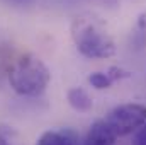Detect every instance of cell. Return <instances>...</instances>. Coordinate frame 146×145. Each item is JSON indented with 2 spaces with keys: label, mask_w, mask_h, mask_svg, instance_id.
Masks as SVG:
<instances>
[{
  "label": "cell",
  "mask_w": 146,
  "mask_h": 145,
  "mask_svg": "<svg viewBox=\"0 0 146 145\" xmlns=\"http://www.w3.org/2000/svg\"><path fill=\"white\" fill-rule=\"evenodd\" d=\"M72 38L76 50L87 58H110L115 55V41L94 15H78L72 22Z\"/></svg>",
  "instance_id": "6da1fadb"
},
{
  "label": "cell",
  "mask_w": 146,
  "mask_h": 145,
  "mask_svg": "<svg viewBox=\"0 0 146 145\" xmlns=\"http://www.w3.org/2000/svg\"><path fill=\"white\" fill-rule=\"evenodd\" d=\"M49 79V68L39 56L33 53H22L12 62L9 68V84L19 96H41L46 91Z\"/></svg>",
  "instance_id": "7a4b0ae2"
},
{
  "label": "cell",
  "mask_w": 146,
  "mask_h": 145,
  "mask_svg": "<svg viewBox=\"0 0 146 145\" xmlns=\"http://www.w3.org/2000/svg\"><path fill=\"white\" fill-rule=\"evenodd\" d=\"M106 121L117 137H126L146 125V106L139 103L119 104L109 113Z\"/></svg>",
  "instance_id": "3957f363"
},
{
  "label": "cell",
  "mask_w": 146,
  "mask_h": 145,
  "mask_svg": "<svg viewBox=\"0 0 146 145\" xmlns=\"http://www.w3.org/2000/svg\"><path fill=\"white\" fill-rule=\"evenodd\" d=\"M117 138L119 137L114 133V130L109 126L106 119H97L90 126L83 145H114Z\"/></svg>",
  "instance_id": "277c9868"
},
{
  "label": "cell",
  "mask_w": 146,
  "mask_h": 145,
  "mask_svg": "<svg viewBox=\"0 0 146 145\" xmlns=\"http://www.w3.org/2000/svg\"><path fill=\"white\" fill-rule=\"evenodd\" d=\"M36 145H80V137L72 128L44 132Z\"/></svg>",
  "instance_id": "5b68a950"
},
{
  "label": "cell",
  "mask_w": 146,
  "mask_h": 145,
  "mask_svg": "<svg viewBox=\"0 0 146 145\" xmlns=\"http://www.w3.org/2000/svg\"><path fill=\"white\" fill-rule=\"evenodd\" d=\"M66 99H68V104H70L73 109L82 111V113L90 111L92 106H94V101H92L90 94H88L85 89H82V87H72V89L66 92Z\"/></svg>",
  "instance_id": "8992f818"
},
{
  "label": "cell",
  "mask_w": 146,
  "mask_h": 145,
  "mask_svg": "<svg viewBox=\"0 0 146 145\" xmlns=\"http://www.w3.org/2000/svg\"><path fill=\"white\" fill-rule=\"evenodd\" d=\"M87 80H88V84H90L92 87H95V89H99V91L109 89L110 85L114 84L112 79L107 75V72H92L88 75Z\"/></svg>",
  "instance_id": "52a82bcc"
},
{
  "label": "cell",
  "mask_w": 146,
  "mask_h": 145,
  "mask_svg": "<svg viewBox=\"0 0 146 145\" xmlns=\"http://www.w3.org/2000/svg\"><path fill=\"white\" fill-rule=\"evenodd\" d=\"M107 75L112 79V82H115V80L129 79V77H131V72L126 70V68H121V67H110L109 70H107Z\"/></svg>",
  "instance_id": "ba28073f"
},
{
  "label": "cell",
  "mask_w": 146,
  "mask_h": 145,
  "mask_svg": "<svg viewBox=\"0 0 146 145\" xmlns=\"http://www.w3.org/2000/svg\"><path fill=\"white\" fill-rule=\"evenodd\" d=\"M133 145H146V125H143L133 138Z\"/></svg>",
  "instance_id": "9c48e42d"
},
{
  "label": "cell",
  "mask_w": 146,
  "mask_h": 145,
  "mask_svg": "<svg viewBox=\"0 0 146 145\" xmlns=\"http://www.w3.org/2000/svg\"><path fill=\"white\" fill-rule=\"evenodd\" d=\"M138 28L143 29V31H146V12L139 14V17H138Z\"/></svg>",
  "instance_id": "30bf717a"
},
{
  "label": "cell",
  "mask_w": 146,
  "mask_h": 145,
  "mask_svg": "<svg viewBox=\"0 0 146 145\" xmlns=\"http://www.w3.org/2000/svg\"><path fill=\"white\" fill-rule=\"evenodd\" d=\"M0 145H12L9 142V137H7V133L3 130H0Z\"/></svg>",
  "instance_id": "8fae6325"
}]
</instances>
